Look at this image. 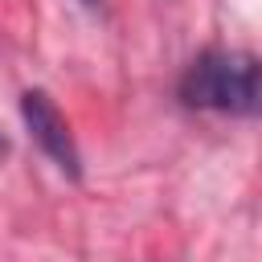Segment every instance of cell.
Returning <instances> with one entry per match:
<instances>
[{
	"label": "cell",
	"mask_w": 262,
	"mask_h": 262,
	"mask_svg": "<svg viewBox=\"0 0 262 262\" xmlns=\"http://www.w3.org/2000/svg\"><path fill=\"white\" fill-rule=\"evenodd\" d=\"M20 123H25L29 139L41 147V156H45L66 180H82V151H78V139H74L66 115L57 111V102H53L45 90H37V86L20 90Z\"/></svg>",
	"instance_id": "2"
},
{
	"label": "cell",
	"mask_w": 262,
	"mask_h": 262,
	"mask_svg": "<svg viewBox=\"0 0 262 262\" xmlns=\"http://www.w3.org/2000/svg\"><path fill=\"white\" fill-rule=\"evenodd\" d=\"M82 4H86L90 12H102V0H82Z\"/></svg>",
	"instance_id": "3"
},
{
	"label": "cell",
	"mask_w": 262,
	"mask_h": 262,
	"mask_svg": "<svg viewBox=\"0 0 262 262\" xmlns=\"http://www.w3.org/2000/svg\"><path fill=\"white\" fill-rule=\"evenodd\" d=\"M4 156H8V135L0 131V160H4Z\"/></svg>",
	"instance_id": "4"
},
{
	"label": "cell",
	"mask_w": 262,
	"mask_h": 262,
	"mask_svg": "<svg viewBox=\"0 0 262 262\" xmlns=\"http://www.w3.org/2000/svg\"><path fill=\"white\" fill-rule=\"evenodd\" d=\"M176 94L192 111L233 115V119H262V57L246 49H201L180 82Z\"/></svg>",
	"instance_id": "1"
}]
</instances>
